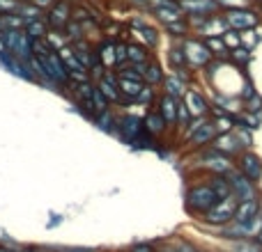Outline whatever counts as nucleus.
Instances as JSON below:
<instances>
[{
  "label": "nucleus",
  "mask_w": 262,
  "mask_h": 252,
  "mask_svg": "<svg viewBox=\"0 0 262 252\" xmlns=\"http://www.w3.org/2000/svg\"><path fill=\"white\" fill-rule=\"evenodd\" d=\"M182 51H184V58H186V67L189 71H203L209 62H212V55H209L207 46L203 44V39L195 35H189L180 41Z\"/></svg>",
  "instance_id": "nucleus-1"
},
{
  "label": "nucleus",
  "mask_w": 262,
  "mask_h": 252,
  "mask_svg": "<svg viewBox=\"0 0 262 252\" xmlns=\"http://www.w3.org/2000/svg\"><path fill=\"white\" fill-rule=\"evenodd\" d=\"M223 18H226L228 28L232 30H246V28H260L262 16L253 5H237V7H226L223 9Z\"/></svg>",
  "instance_id": "nucleus-2"
},
{
  "label": "nucleus",
  "mask_w": 262,
  "mask_h": 252,
  "mask_svg": "<svg viewBox=\"0 0 262 252\" xmlns=\"http://www.w3.org/2000/svg\"><path fill=\"white\" fill-rule=\"evenodd\" d=\"M216 202H219V195L214 193L209 181L193 184L186 190V207H189V211H195V213H200V216H203L205 211H209Z\"/></svg>",
  "instance_id": "nucleus-3"
},
{
  "label": "nucleus",
  "mask_w": 262,
  "mask_h": 252,
  "mask_svg": "<svg viewBox=\"0 0 262 252\" xmlns=\"http://www.w3.org/2000/svg\"><path fill=\"white\" fill-rule=\"evenodd\" d=\"M129 35L136 37V41L143 46H147L149 51L159 48V41H161V32H159L157 26L147 23L143 16H131L129 18V26H127Z\"/></svg>",
  "instance_id": "nucleus-4"
},
{
  "label": "nucleus",
  "mask_w": 262,
  "mask_h": 252,
  "mask_svg": "<svg viewBox=\"0 0 262 252\" xmlns=\"http://www.w3.org/2000/svg\"><path fill=\"white\" fill-rule=\"evenodd\" d=\"M223 177H226L228 186H230V193L235 195L237 202H249V199L260 197V195H258V184H253L251 179H246V177L242 174L237 167H230V170H228Z\"/></svg>",
  "instance_id": "nucleus-5"
},
{
  "label": "nucleus",
  "mask_w": 262,
  "mask_h": 252,
  "mask_svg": "<svg viewBox=\"0 0 262 252\" xmlns=\"http://www.w3.org/2000/svg\"><path fill=\"white\" fill-rule=\"evenodd\" d=\"M3 44L7 53H12L18 60H30L32 58V39L23 30H3Z\"/></svg>",
  "instance_id": "nucleus-6"
},
{
  "label": "nucleus",
  "mask_w": 262,
  "mask_h": 252,
  "mask_svg": "<svg viewBox=\"0 0 262 252\" xmlns=\"http://www.w3.org/2000/svg\"><path fill=\"white\" fill-rule=\"evenodd\" d=\"M237 199L235 195H228V197L219 199L216 204H214L209 211L203 213V220L207 222V225H228V222H232V218H235V211H237Z\"/></svg>",
  "instance_id": "nucleus-7"
},
{
  "label": "nucleus",
  "mask_w": 262,
  "mask_h": 252,
  "mask_svg": "<svg viewBox=\"0 0 262 252\" xmlns=\"http://www.w3.org/2000/svg\"><path fill=\"white\" fill-rule=\"evenodd\" d=\"M72 7L74 0H58L53 7L46 9L44 21L49 26V30H64V26L72 21Z\"/></svg>",
  "instance_id": "nucleus-8"
},
{
  "label": "nucleus",
  "mask_w": 262,
  "mask_h": 252,
  "mask_svg": "<svg viewBox=\"0 0 262 252\" xmlns=\"http://www.w3.org/2000/svg\"><path fill=\"white\" fill-rule=\"evenodd\" d=\"M235 163H237V170H239L246 179L253 181V184H258V181L262 179V158L255 152L244 149V152L235 158Z\"/></svg>",
  "instance_id": "nucleus-9"
},
{
  "label": "nucleus",
  "mask_w": 262,
  "mask_h": 252,
  "mask_svg": "<svg viewBox=\"0 0 262 252\" xmlns=\"http://www.w3.org/2000/svg\"><path fill=\"white\" fill-rule=\"evenodd\" d=\"M115 133L127 144H134L136 138L143 133V117L134 115V113H124L122 117H118V131H115Z\"/></svg>",
  "instance_id": "nucleus-10"
},
{
  "label": "nucleus",
  "mask_w": 262,
  "mask_h": 252,
  "mask_svg": "<svg viewBox=\"0 0 262 252\" xmlns=\"http://www.w3.org/2000/svg\"><path fill=\"white\" fill-rule=\"evenodd\" d=\"M182 104H184V108L189 110L191 117H203V115H209V101L205 99V94L198 90V87L189 85L184 92V96H182Z\"/></svg>",
  "instance_id": "nucleus-11"
},
{
  "label": "nucleus",
  "mask_w": 262,
  "mask_h": 252,
  "mask_svg": "<svg viewBox=\"0 0 262 252\" xmlns=\"http://www.w3.org/2000/svg\"><path fill=\"white\" fill-rule=\"evenodd\" d=\"M209 147L216 149V152L223 154V156L232 158V161H235V158L239 156L242 152H244V144L239 142V138H237L232 131H230V133H219V135H214V140L209 142Z\"/></svg>",
  "instance_id": "nucleus-12"
},
{
  "label": "nucleus",
  "mask_w": 262,
  "mask_h": 252,
  "mask_svg": "<svg viewBox=\"0 0 262 252\" xmlns=\"http://www.w3.org/2000/svg\"><path fill=\"white\" fill-rule=\"evenodd\" d=\"M200 163H203V167L207 172H212V174H226L230 167H235L232 158L223 156V154H219L216 149H212V147L200 154Z\"/></svg>",
  "instance_id": "nucleus-13"
},
{
  "label": "nucleus",
  "mask_w": 262,
  "mask_h": 252,
  "mask_svg": "<svg viewBox=\"0 0 262 252\" xmlns=\"http://www.w3.org/2000/svg\"><path fill=\"white\" fill-rule=\"evenodd\" d=\"M72 48H74V53H76L78 62H81L83 67L88 69V71H92V69L101 67V64H99V58H97V51H95V41H92V39H88V37H85V39L74 41Z\"/></svg>",
  "instance_id": "nucleus-14"
},
{
  "label": "nucleus",
  "mask_w": 262,
  "mask_h": 252,
  "mask_svg": "<svg viewBox=\"0 0 262 252\" xmlns=\"http://www.w3.org/2000/svg\"><path fill=\"white\" fill-rule=\"evenodd\" d=\"M180 7L184 16H212L223 9L216 0H180Z\"/></svg>",
  "instance_id": "nucleus-15"
},
{
  "label": "nucleus",
  "mask_w": 262,
  "mask_h": 252,
  "mask_svg": "<svg viewBox=\"0 0 262 252\" xmlns=\"http://www.w3.org/2000/svg\"><path fill=\"white\" fill-rule=\"evenodd\" d=\"M228 30V23L223 18V9L212 16H205L203 23L195 28V37H221Z\"/></svg>",
  "instance_id": "nucleus-16"
},
{
  "label": "nucleus",
  "mask_w": 262,
  "mask_h": 252,
  "mask_svg": "<svg viewBox=\"0 0 262 252\" xmlns=\"http://www.w3.org/2000/svg\"><path fill=\"white\" fill-rule=\"evenodd\" d=\"M95 87L101 92V94L106 96V101H108L111 106L118 104L120 101V90H118V73L115 71H104L99 78H95Z\"/></svg>",
  "instance_id": "nucleus-17"
},
{
  "label": "nucleus",
  "mask_w": 262,
  "mask_h": 252,
  "mask_svg": "<svg viewBox=\"0 0 262 252\" xmlns=\"http://www.w3.org/2000/svg\"><path fill=\"white\" fill-rule=\"evenodd\" d=\"M115 41L118 39H108V37H101L99 41H95L97 58H99L101 69H106V71H115V67H118V62H115Z\"/></svg>",
  "instance_id": "nucleus-18"
},
{
  "label": "nucleus",
  "mask_w": 262,
  "mask_h": 252,
  "mask_svg": "<svg viewBox=\"0 0 262 252\" xmlns=\"http://www.w3.org/2000/svg\"><path fill=\"white\" fill-rule=\"evenodd\" d=\"M157 113L163 117V122L168 124V129H175V119H177V99L168 94H159L157 96Z\"/></svg>",
  "instance_id": "nucleus-19"
},
{
  "label": "nucleus",
  "mask_w": 262,
  "mask_h": 252,
  "mask_svg": "<svg viewBox=\"0 0 262 252\" xmlns=\"http://www.w3.org/2000/svg\"><path fill=\"white\" fill-rule=\"evenodd\" d=\"M214 135H216V129H214V122H212V117H209V122H205L200 129H195L193 133L186 135V142L193 149H198V147H205V144L212 142Z\"/></svg>",
  "instance_id": "nucleus-20"
},
{
  "label": "nucleus",
  "mask_w": 262,
  "mask_h": 252,
  "mask_svg": "<svg viewBox=\"0 0 262 252\" xmlns=\"http://www.w3.org/2000/svg\"><path fill=\"white\" fill-rule=\"evenodd\" d=\"M143 131L149 133L152 138H161V135L170 129H168V124L163 122L161 115L157 113V108H152V110H147V115L143 117Z\"/></svg>",
  "instance_id": "nucleus-21"
},
{
  "label": "nucleus",
  "mask_w": 262,
  "mask_h": 252,
  "mask_svg": "<svg viewBox=\"0 0 262 252\" xmlns=\"http://www.w3.org/2000/svg\"><path fill=\"white\" fill-rule=\"evenodd\" d=\"M161 87H163V94H168V96H172V99L180 101L182 96H184V92H186V87H189V85H186V83L182 81L175 71H170V73H166V76H163Z\"/></svg>",
  "instance_id": "nucleus-22"
},
{
  "label": "nucleus",
  "mask_w": 262,
  "mask_h": 252,
  "mask_svg": "<svg viewBox=\"0 0 262 252\" xmlns=\"http://www.w3.org/2000/svg\"><path fill=\"white\" fill-rule=\"evenodd\" d=\"M154 58V53L147 46L138 44V41H127V62L129 64H147Z\"/></svg>",
  "instance_id": "nucleus-23"
},
{
  "label": "nucleus",
  "mask_w": 262,
  "mask_h": 252,
  "mask_svg": "<svg viewBox=\"0 0 262 252\" xmlns=\"http://www.w3.org/2000/svg\"><path fill=\"white\" fill-rule=\"evenodd\" d=\"M258 211H260V197L249 199V202H239L237 204V211H235L232 222H249Z\"/></svg>",
  "instance_id": "nucleus-24"
},
{
  "label": "nucleus",
  "mask_w": 262,
  "mask_h": 252,
  "mask_svg": "<svg viewBox=\"0 0 262 252\" xmlns=\"http://www.w3.org/2000/svg\"><path fill=\"white\" fill-rule=\"evenodd\" d=\"M163 76H166V73H163L159 60L152 58L147 62V67H145V71H143V83H145V85H149V87H157V85H161Z\"/></svg>",
  "instance_id": "nucleus-25"
},
{
  "label": "nucleus",
  "mask_w": 262,
  "mask_h": 252,
  "mask_svg": "<svg viewBox=\"0 0 262 252\" xmlns=\"http://www.w3.org/2000/svg\"><path fill=\"white\" fill-rule=\"evenodd\" d=\"M149 14H152L154 18H157L161 26H166V23H172V21H180V18H184V12H182L180 7H154L149 9Z\"/></svg>",
  "instance_id": "nucleus-26"
},
{
  "label": "nucleus",
  "mask_w": 262,
  "mask_h": 252,
  "mask_svg": "<svg viewBox=\"0 0 262 252\" xmlns=\"http://www.w3.org/2000/svg\"><path fill=\"white\" fill-rule=\"evenodd\" d=\"M163 32H166L168 37H170L172 41H182L184 37L191 35V28L189 23H186V18H180V21H172V23H166V26H161Z\"/></svg>",
  "instance_id": "nucleus-27"
},
{
  "label": "nucleus",
  "mask_w": 262,
  "mask_h": 252,
  "mask_svg": "<svg viewBox=\"0 0 262 252\" xmlns=\"http://www.w3.org/2000/svg\"><path fill=\"white\" fill-rule=\"evenodd\" d=\"M200 39H203V44L207 46L212 60H228L230 51L226 48V44L221 41V37H200Z\"/></svg>",
  "instance_id": "nucleus-28"
},
{
  "label": "nucleus",
  "mask_w": 262,
  "mask_h": 252,
  "mask_svg": "<svg viewBox=\"0 0 262 252\" xmlns=\"http://www.w3.org/2000/svg\"><path fill=\"white\" fill-rule=\"evenodd\" d=\"M168 64H170L172 71H182V69H189L186 67V58H184V51H182L180 41H172L170 48H168Z\"/></svg>",
  "instance_id": "nucleus-29"
},
{
  "label": "nucleus",
  "mask_w": 262,
  "mask_h": 252,
  "mask_svg": "<svg viewBox=\"0 0 262 252\" xmlns=\"http://www.w3.org/2000/svg\"><path fill=\"white\" fill-rule=\"evenodd\" d=\"M95 124H97V129L99 131H104V133H115L118 131V117L113 115V110H104V113H99V115H95Z\"/></svg>",
  "instance_id": "nucleus-30"
},
{
  "label": "nucleus",
  "mask_w": 262,
  "mask_h": 252,
  "mask_svg": "<svg viewBox=\"0 0 262 252\" xmlns=\"http://www.w3.org/2000/svg\"><path fill=\"white\" fill-rule=\"evenodd\" d=\"M251 60H253V51L244 48V46H237V48H232L230 55H228V62H232L235 67H239V69L249 67Z\"/></svg>",
  "instance_id": "nucleus-31"
},
{
  "label": "nucleus",
  "mask_w": 262,
  "mask_h": 252,
  "mask_svg": "<svg viewBox=\"0 0 262 252\" xmlns=\"http://www.w3.org/2000/svg\"><path fill=\"white\" fill-rule=\"evenodd\" d=\"M23 32H26L32 41H35V39H44L46 32H49V26H46L44 16H41V18H35V21H28L26 26H23Z\"/></svg>",
  "instance_id": "nucleus-32"
},
{
  "label": "nucleus",
  "mask_w": 262,
  "mask_h": 252,
  "mask_svg": "<svg viewBox=\"0 0 262 252\" xmlns=\"http://www.w3.org/2000/svg\"><path fill=\"white\" fill-rule=\"evenodd\" d=\"M145 83L143 81H127V78H118V90H120V96H127V99H134L140 94Z\"/></svg>",
  "instance_id": "nucleus-33"
},
{
  "label": "nucleus",
  "mask_w": 262,
  "mask_h": 252,
  "mask_svg": "<svg viewBox=\"0 0 262 252\" xmlns=\"http://www.w3.org/2000/svg\"><path fill=\"white\" fill-rule=\"evenodd\" d=\"M262 41V35L258 28H246V30H239V44L249 51H255L258 44Z\"/></svg>",
  "instance_id": "nucleus-34"
},
{
  "label": "nucleus",
  "mask_w": 262,
  "mask_h": 252,
  "mask_svg": "<svg viewBox=\"0 0 262 252\" xmlns=\"http://www.w3.org/2000/svg\"><path fill=\"white\" fill-rule=\"evenodd\" d=\"M62 35H64V39H67V44H74V41H78V39H85V26L83 23H78V21H69L67 26H64V30H62Z\"/></svg>",
  "instance_id": "nucleus-35"
},
{
  "label": "nucleus",
  "mask_w": 262,
  "mask_h": 252,
  "mask_svg": "<svg viewBox=\"0 0 262 252\" xmlns=\"http://www.w3.org/2000/svg\"><path fill=\"white\" fill-rule=\"evenodd\" d=\"M16 14L23 18V21H35V18H41L44 16V12H41L39 7H35L32 3H28V0H21L18 3V7H16Z\"/></svg>",
  "instance_id": "nucleus-36"
},
{
  "label": "nucleus",
  "mask_w": 262,
  "mask_h": 252,
  "mask_svg": "<svg viewBox=\"0 0 262 252\" xmlns=\"http://www.w3.org/2000/svg\"><path fill=\"white\" fill-rule=\"evenodd\" d=\"M44 41L49 44L51 51H58V48H62V46L67 44V39H64V35H62V30H49V32H46V37H44Z\"/></svg>",
  "instance_id": "nucleus-37"
},
{
  "label": "nucleus",
  "mask_w": 262,
  "mask_h": 252,
  "mask_svg": "<svg viewBox=\"0 0 262 252\" xmlns=\"http://www.w3.org/2000/svg\"><path fill=\"white\" fill-rule=\"evenodd\" d=\"M108 108H111V104L106 101V96L95 87V90H92V110H95V115L104 113V110H108Z\"/></svg>",
  "instance_id": "nucleus-38"
},
{
  "label": "nucleus",
  "mask_w": 262,
  "mask_h": 252,
  "mask_svg": "<svg viewBox=\"0 0 262 252\" xmlns=\"http://www.w3.org/2000/svg\"><path fill=\"white\" fill-rule=\"evenodd\" d=\"M189 122H191L189 110L184 108V104H182V101H177V119H175V126L182 131V133H184L186 126H189Z\"/></svg>",
  "instance_id": "nucleus-39"
},
{
  "label": "nucleus",
  "mask_w": 262,
  "mask_h": 252,
  "mask_svg": "<svg viewBox=\"0 0 262 252\" xmlns=\"http://www.w3.org/2000/svg\"><path fill=\"white\" fill-rule=\"evenodd\" d=\"M221 41L226 44L228 51H232V48H237V46H242V44H239V32L232 30V28H228V30L223 32V35H221Z\"/></svg>",
  "instance_id": "nucleus-40"
},
{
  "label": "nucleus",
  "mask_w": 262,
  "mask_h": 252,
  "mask_svg": "<svg viewBox=\"0 0 262 252\" xmlns=\"http://www.w3.org/2000/svg\"><path fill=\"white\" fill-rule=\"evenodd\" d=\"M154 99H157V90H154V87H149V85H143L140 94L136 96V104H140V106H149Z\"/></svg>",
  "instance_id": "nucleus-41"
},
{
  "label": "nucleus",
  "mask_w": 262,
  "mask_h": 252,
  "mask_svg": "<svg viewBox=\"0 0 262 252\" xmlns=\"http://www.w3.org/2000/svg\"><path fill=\"white\" fill-rule=\"evenodd\" d=\"M115 62H118V67L127 64V41H124V39L115 41ZM118 67H115V69H118Z\"/></svg>",
  "instance_id": "nucleus-42"
},
{
  "label": "nucleus",
  "mask_w": 262,
  "mask_h": 252,
  "mask_svg": "<svg viewBox=\"0 0 262 252\" xmlns=\"http://www.w3.org/2000/svg\"><path fill=\"white\" fill-rule=\"evenodd\" d=\"M246 113L251 115H262V96L255 92L253 96H251L249 101H246Z\"/></svg>",
  "instance_id": "nucleus-43"
},
{
  "label": "nucleus",
  "mask_w": 262,
  "mask_h": 252,
  "mask_svg": "<svg viewBox=\"0 0 262 252\" xmlns=\"http://www.w3.org/2000/svg\"><path fill=\"white\" fill-rule=\"evenodd\" d=\"M21 0H0V16L5 14H16V7Z\"/></svg>",
  "instance_id": "nucleus-44"
},
{
  "label": "nucleus",
  "mask_w": 262,
  "mask_h": 252,
  "mask_svg": "<svg viewBox=\"0 0 262 252\" xmlns=\"http://www.w3.org/2000/svg\"><path fill=\"white\" fill-rule=\"evenodd\" d=\"M127 7L131 9H136V12H140V14H145L149 9V0H122Z\"/></svg>",
  "instance_id": "nucleus-45"
},
{
  "label": "nucleus",
  "mask_w": 262,
  "mask_h": 252,
  "mask_svg": "<svg viewBox=\"0 0 262 252\" xmlns=\"http://www.w3.org/2000/svg\"><path fill=\"white\" fill-rule=\"evenodd\" d=\"M28 3H32V5H35V7H39L41 12H46V9H49V7H53V5L58 3V0H28Z\"/></svg>",
  "instance_id": "nucleus-46"
},
{
  "label": "nucleus",
  "mask_w": 262,
  "mask_h": 252,
  "mask_svg": "<svg viewBox=\"0 0 262 252\" xmlns=\"http://www.w3.org/2000/svg\"><path fill=\"white\" fill-rule=\"evenodd\" d=\"M129 252H157V250H154V245H149V243H138V245H134Z\"/></svg>",
  "instance_id": "nucleus-47"
},
{
  "label": "nucleus",
  "mask_w": 262,
  "mask_h": 252,
  "mask_svg": "<svg viewBox=\"0 0 262 252\" xmlns=\"http://www.w3.org/2000/svg\"><path fill=\"white\" fill-rule=\"evenodd\" d=\"M177 252H198V248L191 243H186V241H182L180 245H177Z\"/></svg>",
  "instance_id": "nucleus-48"
},
{
  "label": "nucleus",
  "mask_w": 262,
  "mask_h": 252,
  "mask_svg": "<svg viewBox=\"0 0 262 252\" xmlns=\"http://www.w3.org/2000/svg\"><path fill=\"white\" fill-rule=\"evenodd\" d=\"M235 252H260L255 245H249V243H244V245H237V250Z\"/></svg>",
  "instance_id": "nucleus-49"
},
{
  "label": "nucleus",
  "mask_w": 262,
  "mask_h": 252,
  "mask_svg": "<svg viewBox=\"0 0 262 252\" xmlns=\"http://www.w3.org/2000/svg\"><path fill=\"white\" fill-rule=\"evenodd\" d=\"M7 53V48H5V44H3V37H0V55H5Z\"/></svg>",
  "instance_id": "nucleus-50"
},
{
  "label": "nucleus",
  "mask_w": 262,
  "mask_h": 252,
  "mask_svg": "<svg viewBox=\"0 0 262 252\" xmlns=\"http://www.w3.org/2000/svg\"><path fill=\"white\" fill-rule=\"evenodd\" d=\"M0 252H14V250H9V248H5V245H0Z\"/></svg>",
  "instance_id": "nucleus-51"
},
{
  "label": "nucleus",
  "mask_w": 262,
  "mask_h": 252,
  "mask_svg": "<svg viewBox=\"0 0 262 252\" xmlns=\"http://www.w3.org/2000/svg\"><path fill=\"white\" fill-rule=\"evenodd\" d=\"M21 252H37V248H26V250H21Z\"/></svg>",
  "instance_id": "nucleus-52"
},
{
  "label": "nucleus",
  "mask_w": 262,
  "mask_h": 252,
  "mask_svg": "<svg viewBox=\"0 0 262 252\" xmlns=\"http://www.w3.org/2000/svg\"><path fill=\"white\" fill-rule=\"evenodd\" d=\"M166 252H177V250H175V248H168V250H166Z\"/></svg>",
  "instance_id": "nucleus-53"
},
{
  "label": "nucleus",
  "mask_w": 262,
  "mask_h": 252,
  "mask_svg": "<svg viewBox=\"0 0 262 252\" xmlns=\"http://www.w3.org/2000/svg\"><path fill=\"white\" fill-rule=\"evenodd\" d=\"M74 252H92V250H74Z\"/></svg>",
  "instance_id": "nucleus-54"
},
{
  "label": "nucleus",
  "mask_w": 262,
  "mask_h": 252,
  "mask_svg": "<svg viewBox=\"0 0 262 252\" xmlns=\"http://www.w3.org/2000/svg\"><path fill=\"white\" fill-rule=\"evenodd\" d=\"M260 243H262V227H260Z\"/></svg>",
  "instance_id": "nucleus-55"
}]
</instances>
